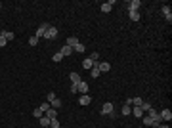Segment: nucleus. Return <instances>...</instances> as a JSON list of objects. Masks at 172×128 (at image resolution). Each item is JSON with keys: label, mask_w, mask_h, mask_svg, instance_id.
I'll list each match as a JSON object with an SVG mask.
<instances>
[{"label": "nucleus", "mask_w": 172, "mask_h": 128, "mask_svg": "<svg viewBox=\"0 0 172 128\" xmlns=\"http://www.w3.org/2000/svg\"><path fill=\"white\" fill-rule=\"evenodd\" d=\"M46 99H48V101H54V99H56V94H54V92H50V94H48V97H46Z\"/></svg>", "instance_id": "2f4dec72"}, {"label": "nucleus", "mask_w": 172, "mask_h": 128, "mask_svg": "<svg viewBox=\"0 0 172 128\" xmlns=\"http://www.w3.org/2000/svg\"><path fill=\"white\" fill-rule=\"evenodd\" d=\"M90 59H92V61H94V65H96L98 61H100V54H98V52H92V56H90Z\"/></svg>", "instance_id": "5701e85b"}, {"label": "nucleus", "mask_w": 172, "mask_h": 128, "mask_svg": "<svg viewBox=\"0 0 172 128\" xmlns=\"http://www.w3.org/2000/svg\"><path fill=\"white\" fill-rule=\"evenodd\" d=\"M50 128H61V126H59V121H57V117H56V119H50Z\"/></svg>", "instance_id": "412c9836"}, {"label": "nucleus", "mask_w": 172, "mask_h": 128, "mask_svg": "<svg viewBox=\"0 0 172 128\" xmlns=\"http://www.w3.org/2000/svg\"><path fill=\"white\" fill-rule=\"evenodd\" d=\"M44 128H50V126H44Z\"/></svg>", "instance_id": "c9c22d12"}, {"label": "nucleus", "mask_w": 172, "mask_h": 128, "mask_svg": "<svg viewBox=\"0 0 172 128\" xmlns=\"http://www.w3.org/2000/svg\"><path fill=\"white\" fill-rule=\"evenodd\" d=\"M0 36H2V32H0Z\"/></svg>", "instance_id": "e433bc0d"}, {"label": "nucleus", "mask_w": 172, "mask_h": 128, "mask_svg": "<svg viewBox=\"0 0 172 128\" xmlns=\"http://www.w3.org/2000/svg\"><path fill=\"white\" fill-rule=\"evenodd\" d=\"M40 111H42V113H46V111H48V109H50V101H46V103H42V105H40Z\"/></svg>", "instance_id": "393cba45"}, {"label": "nucleus", "mask_w": 172, "mask_h": 128, "mask_svg": "<svg viewBox=\"0 0 172 128\" xmlns=\"http://www.w3.org/2000/svg\"><path fill=\"white\" fill-rule=\"evenodd\" d=\"M29 44H31V46H37L38 44V38H37V36H31V38H29Z\"/></svg>", "instance_id": "c756f323"}, {"label": "nucleus", "mask_w": 172, "mask_h": 128, "mask_svg": "<svg viewBox=\"0 0 172 128\" xmlns=\"http://www.w3.org/2000/svg\"><path fill=\"white\" fill-rule=\"evenodd\" d=\"M159 128H170L168 124H159Z\"/></svg>", "instance_id": "f704fd0d"}, {"label": "nucleus", "mask_w": 172, "mask_h": 128, "mask_svg": "<svg viewBox=\"0 0 172 128\" xmlns=\"http://www.w3.org/2000/svg\"><path fill=\"white\" fill-rule=\"evenodd\" d=\"M113 6H115V0H111V2H105V4H102V12H111L113 10Z\"/></svg>", "instance_id": "0eeeda50"}, {"label": "nucleus", "mask_w": 172, "mask_h": 128, "mask_svg": "<svg viewBox=\"0 0 172 128\" xmlns=\"http://www.w3.org/2000/svg\"><path fill=\"white\" fill-rule=\"evenodd\" d=\"M141 6L140 0H132V2H128V12H138Z\"/></svg>", "instance_id": "7ed1b4c3"}, {"label": "nucleus", "mask_w": 172, "mask_h": 128, "mask_svg": "<svg viewBox=\"0 0 172 128\" xmlns=\"http://www.w3.org/2000/svg\"><path fill=\"white\" fill-rule=\"evenodd\" d=\"M163 13L168 21H172V13H170V6H163Z\"/></svg>", "instance_id": "ddd939ff"}, {"label": "nucleus", "mask_w": 172, "mask_h": 128, "mask_svg": "<svg viewBox=\"0 0 172 128\" xmlns=\"http://www.w3.org/2000/svg\"><path fill=\"white\" fill-rule=\"evenodd\" d=\"M33 115L37 117V119H40V117H42V111H40V109H35V111H33Z\"/></svg>", "instance_id": "7c9ffc66"}, {"label": "nucleus", "mask_w": 172, "mask_h": 128, "mask_svg": "<svg viewBox=\"0 0 172 128\" xmlns=\"http://www.w3.org/2000/svg\"><path fill=\"white\" fill-rule=\"evenodd\" d=\"M50 105H52V107H54V109H57V107H61V99H57V97H56V99H54V101H52Z\"/></svg>", "instance_id": "bb28decb"}, {"label": "nucleus", "mask_w": 172, "mask_h": 128, "mask_svg": "<svg viewBox=\"0 0 172 128\" xmlns=\"http://www.w3.org/2000/svg\"><path fill=\"white\" fill-rule=\"evenodd\" d=\"M78 92H80V94H86V92H88V84L80 80V82H78Z\"/></svg>", "instance_id": "4468645a"}, {"label": "nucleus", "mask_w": 172, "mask_h": 128, "mask_svg": "<svg viewBox=\"0 0 172 128\" xmlns=\"http://www.w3.org/2000/svg\"><path fill=\"white\" fill-rule=\"evenodd\" d=\"M2 36H4V38H6L8 42H10V40H13V38H15V34H13L12 31H4V32H2Z\"/></svg>", "instance_id": "2eb2a0df"}, {"label": "nucleus", "mask_w": 172, "mask_h": 128, "mask_svg": "<svg viewBox=\"0 0 172 128\" xmlns=\"http://www.w3.org/2000/svg\"><path fill=\"white\" fill-rule=\"evenodd\" d=\"M94 67H98V69H100V73H107V71L111 69V65H109L107 61H102V63H100V61H98V63H96Z\"/></svg>", "instance_id": "20e7f679"}, {"label": "nucleus", "mask_w": 172, "mask_h": 128, "mask_svg": "<svg viewBox=\"0 0 172 128\" xmlns=\"http://www.w3.org/2000/svg\"><path fill=\"white\" fill-rule=\"evenodd\" d=\"M71 92L76 94V92H78V84H71Z\"/></svg>", "instance_id": "473e14b6"}, {"label": "nucleus", "mask_w": 172, "mask_h": 128, "mask_svg": "<svg viewBox=\"0 0 172 128\" xmlns=\"http://www.w3.org/2000/svg\"><path fill=\"white\" fill-rule=\"evenodd\" d=\"M90 101H92V97H90L88 94H82V96H80V99H78V103H80V105H90Z\"/></svg>", "instance_id": "1a4fd4ad"}, {"label": "nucleus", "mask_w": 172, "mask_h": 128, "mask_svg": "<svg viewBox=\"0 0 172 128\" xmlns=\"http://www.w3.org/2000/svg\"><path fill=\"white\" fill-rule=\"evenodd\" d=\"M48 27H50L48 23H42V25H40V27L37 29V34H35V36H37V38H40V36H44V32H46V29H48Z\"/></svg>", "instance_id": "423d86ee"}, {"label": "nucleus", "mask_w": 172, "mask_h": 128, "mask_svg": "<svg viewBox=\"0 0 172 128\" xmlns=\"http://www.w3.org/2000/svg\"><path fill=\"white\" fill-rule=\"evenodd\" d=\"M54 61H61V59H63V56H61V52H57V54H54Z\"/></svg>", "instance_id": "c85d7f7f"}, {"label": "nucleus", "mask_w": 172, "mask_h": 128, "mask_svg": "<svg viewBox=\"0 0 172 128\" xmlns=\"http://www.w3.org/2000/svg\"><path fill=\"white\" fill-rule=\"evenodd\" d=\"M82 67H84V69H92V67H94V61H92L90 58H86L82 61Z\"/></svg>", "instance_id": "dca6fc26"}, {"label": "nucleus", "mask_w": 172, "mask_h": 128, "mask_svg": "<svg viewBox=\"0 0 172 128\" xmlns=\"http://www.w3.org/2000/svg\"><path fill=\"white\" fill-rule=\"evenodd\" d=\"M159 117H161V121H165V122H170V119H172V113H170V109H163L159 113Z\"/></svg>", "instance_id": "f03ea898"}, {"label": "nucleus", "mask_w": 172, "mask_h": 128, "mask_svg": "<svg viewBox=\"0 0 172 128\" xmlns=\"http://www.w3.org/2000/svg\"><path fill=\"white\" fill-rule=\"evenodd\" d=\"M46 117H48V119H56V117H57V109L50 107L48 111H46Z\"/></svg>", "instance_id": "f8f14e48"}, {"label": "nucleus", "mask_w": 172, "mask_h": 128, "mask_svg": "<svg viewBox=\"0 0 172 128\" xmlns=\"http://www.w3.org/2000/svg\"><path fill=\"white\" fill-rule=\"evenodd\" d=\"M71 54H73V48L65 44L63 48H61V56H63V58H67V56H71Z\"/></svg>", "instance_id": "9d476101"}, {"label": "nucleus", "mask_w": 172, "mask_h": 128, "mask_svg": "<svg viewBox=\"0 0 172 128\" xmlns=\"http://www.w3.org/2000/svg\"><path fill=\"white\" fill-rule=\"evenodd\" d=\"M69 78H71V80H73V84H78V82H80V80H82L78 73H71V75H69Z\"/></svg>", "instance_id": "9b49d317"}, {"label": "nucleus", "mask_w": 172, "mask_h": 128, "mask_svg": "<svg viewBox=\"0 0 172 128\" xmlns=\"http://www.w3.org/2000/svg\"><path fill=\"white\" fill-rule=\"evenodd\" d=\"M130 113H132V107L124 103V105H122V115H130Z\"/></svg>", "instance_id": "4be33fe9"}, {"label": "nucleus", "mask_w": 172, "mask_h": 128, "mask_svg": "<svg viewBox=\"0 0 172 128\" xmlns=\"http://www.w3.org/2000/svg\"><path fill=\"white\" fill-rule=\"evenodd\" d=\"M143 124H145V126H151L153 119H151V117H143Z\"/></svg>", "instance_id": "cd10ccee"}, {"label": "nucleus", "mask_w": 172, "mask_h": 128, "mask_svg": "<svg viewBox=\"0 0 172 128\" xmlns=\"http://www.w3.org/2000/svg\"><path fill=\"white\" fill-rule=\"evenodd\" d=\"M44 36H46V38H50V40H54V38L57 36V29H56V27H52V25H50L48 29H46Z\"/></svg>", "instance_id": "f257e3e1"}, {"label": "nucleus", "mask_w": 172, "mask_h": 128, "mask_svg": "<svg viewBox=\"0 0 172 128\" xmlns=\"http://www.w3.org/2000/svg\"><path fill=\"white\" fill-rule=\"evenodd\" d=\"M128 15L132 21H140V12H128Z\"/></svg>", "instance_id": "6ab92c4d"}, {"label": "nucleus", "mask_w": 172, "mask_h": 128, "mask_svg": "<svg viewBox=\"0 0 172 128\" xmlns=\"http://www.w3.org/2000/svg\"><path fill=\"white\" fill-rule=\"evenodd\" d=\"M84 50H86V48H84V44H80V42H78V44L73 48V52H76V54H82Z\"/></svg>", "instance_id": "aec40b11"}, {"label": "nucleus", "mask_w": 172, "mask_h": 128, "mask_svg": "<svg viewBox=\"0 0 172 128\" xmlns=\"http://www.w3.org/2000/svg\"><path fill=\"white\" fill-rule=\"evenodd\" d=\"M8 44V40L4 38V36H0V48H2V46H6Z\"/></svg>", "instance_id": "72a5a7b5"}, {"label": "nucleus", "mask_w": 172, "mask_h": 128, "mask_svg": "<svg viewBox=\"0 0 172 128\" xmlns=\"http://www.w3.org/2000/svg\"><path fill=\"white\" fill-rule=\"evenodd\" d=\"M130 115H134L136 119H141V117L145 115V113L141 111V107H132V113H130Z\"/></svg>", "instance_id": "6e6552de"}, {"label": "nucleus", "mask_w": 172, "mask_h": 128, "mask_svg": "<svg viewBox=\"0 0 172 128\" xmlns=\"http://www.w3.org/2000/svg\"><path fill=\"white\" fill-rule=\"evenodd\" d=\"M90 71H92V78H98V77H100V69H98V67H92Z\"/></svg>", "instance_id": "a878e982"}, {"label": "nucleus", "mask_w": 172, "mask_h": 128, "mask_svg": "<svg viewBox=\"0 0 172 128\" xmlns=\"http://www.w3.org/2000/svg\"><path fill=\"white\" fill-rule=\"evenodd\" d=\"M140 107H141V111H143V113H147V111H149V109H151V103L143 101V103H141V105H140Z\"/></svg>", "instance_id": "b1692460"}, {"label": "nucleus", "mask_w": 172, "mask_h": 128, "mask_svg": "<svg viewBox=\"0 0 172 128\" xmlns=\"http://www.w3.org/2000/svg\"><path fill=\"white\" fill-rule=\"evenodd\" d=\"M102 113L103 115H113V103H103V107H102Z\"/></svg>", "instance_id": "39448f33"}, {"label": "nucleus", "mask_w": 172, "mask_h": 128, "mask_svg": "<svg viewBox=\"0 0 172 128\" xmlns=\"http://www.w3.org/2000/svg\"><path fill=\"white\" fill-rule=\"evenodd\" d=\"M76 44H78V40H76V36H69V38H67V46H71V48H75Z\"/></svg>", "instance_id": "a211bd4d"}, {"label": "nucleus", "mask_w": 172, "mask_h": 128, "mask_svg": "<svg viewBox=\"0 0 172 128\" xmlns=\"http://www.w3.org/2000/svg\"><path fill=\"white\" fill-rule=\"evenodd\" d=\"M38 122H40V126L44 128V126H50V119H48V117H40V119H38Z\"/></svg>", "instance_id": "f3484780"}]
</instances>
